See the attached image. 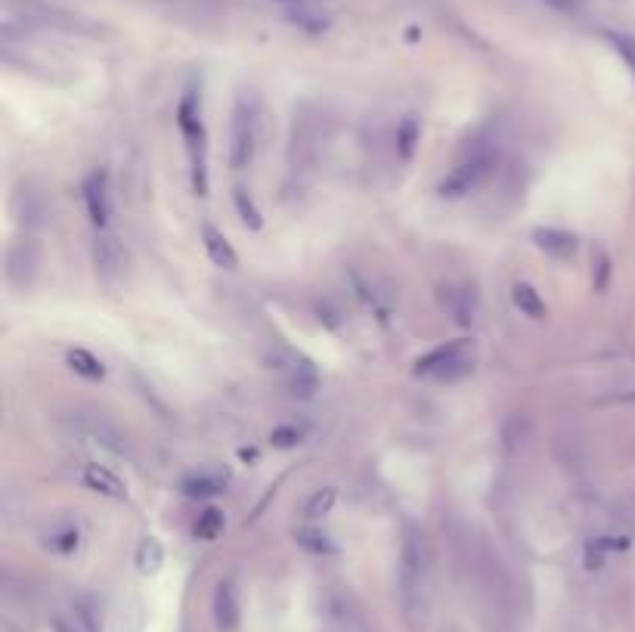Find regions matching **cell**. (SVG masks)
I'll return each instance as SVG.
<instances>
[{
    "label": "cell",
    "instance_id": "e0dca14e",
    "mask_svg": "<svg viewBox=\"0 0 635 632\" xmlns=\"http://www.w3.org/2000/svg\"><path fill=\"white\" fill-rule=\"evenodd\" d=\"M422 143V128H419V118L416 115H406L400 121V128H397V155L403 158V162H412V155H416Z\"/></svg>",
    "mask_w": 635,
    "mask_h": 632
},
{
    "label": "cell",
    "instance_id": "7c38bea8",
    "mask_svg": "<svg viewBox=\"0 0 635 632\" xmlns=\"http://www.w3.org/2000/svg\"><path fill=\"white\" fill-rule=\"evenodd\" d=\"M81 484L93 493H100V496H109V499H124L127 496V487L124 481L118 478L115 471H109L106 465H87L81 471Z\"/></svg>",
    "mask_w": 635,
    "mask_h": 632
},
{
    "label": "cell",
    "instance_id": "30bf717a",
    "mask_svg": "<svg viewBox=\"0 0 635 632\" xmlns=\"http://www.w3.org/2000/svg\"><path fill=\"white\" fill-rule=\"evenodd\" d=\"M53 632H100L97 611H93L87 598H81L69 611H59L53 617Z\"/></svg>",
    "mask_w": 635,
    "mask_h": 632
},
{
    "label": "cell",
    "instance_id": "5b68a950",
    "mask_svg": "<svg viewBox=\"0 0 635 632\" xmlns=\"http://www.w3.org/2000/svg\"><path fill=\"white\" fill-rule=\"evenodd\" d=\"M282 10L285 22L295 25L304 35H326L332 28V10L326 0H273Z\"/></svg>",
    "mask_w": 635,
    "mask_h": 632
},
{
    "label": "cell",
    "instance_id": "d6986e66",
    "mask_svg": "<svg viewBox=\"0 0 635 632\" xmlns=\"http://www.w3.org/2000/svg\"><path fill=\"white\" fill-rule=\"evenodd\" d=\"M227 530V515L220 512V509H205L202 515H199V521H196V540H202V543H214L220 533Z\"/></svg>",
    "mask_w": 635,
    "mask_h": 632
},
{
    "label": "cell",
    "instance_id": "4316f807",
    "mask_svg": "<svg viewBox=\"0 0 635 632\" xmlns=\"http://www.w3.org/2000/svg\"><path fill=\"white\" fill-rule=\"evenodd\" d=\"M543 4L558 10V13H580L583 10V0H543Z\"/></svg>",
    "mask_w": 635,
    "mask_h": 632
},
{
    "label": "cell",
    "instance_id": "603a6c76",
    "mask_svg": "<svg viewBox=\"0 0 635 632\" xmlns=\"http://www.w3.org/2000/svg\"><path fill=\"white\" fill-rule=\"evenodd\" d=\"M233 202H236V214H239V220H242V224H245L248 230H261V227H264V217H261L258 205L251 202V196L245 193L242 186L233 193Z\"/></svg>",
    "mask_w": 635,
    "mask_h": 632
},
{
    "label": "cell",
    "instance_id": "44dd1931",
    "mask_svg": "<svg viewBox=\"0 0 635 632\" xmlns=\"http://www.w3.org/2000/svg\"><path fill=\"white\" fill-rule=\"evenodd\" d=\"M165 564V549L155 536H143V543L137 546V567L143 574H155L158 567Z\"/></svg>",
    "mask_w": 635,
    "mask_h": 632
},
{
    "label": "cell",
    "instance_id": "83f0119b",
    "mask_svg": "<svg viewBox=\"0 0 635 632\" xmlns=\"http://www.w3.org/2000/svg\"><path fill=\"white\" fill-rule=\"evenodd\" d=\"M617 50L626 56V62L635 69V44H632V41H617Z\"/></svg>",
    "mask_w": 635,
    "mask_h": 632
},
{
    "label": "cell",
    "instance_id": "6da1fadb",
    "mask_svg": "<svg viewBox=\"0 0 635 632\" xmlns=\"http://www.w3.org/2000/svg\"><path fill=\"white\" fill-rule=\"evenodd\" d=\"M177 124L189 149V162H193V186L196 193H208V171H205V124H202V103L193 90L186 93L177 106Z\"/></svg>",
    "mask_w": 635,
    "mask_h": 632
},
{
    "label": "cell",
    "instance_id": "ba28073f",
    "mask_svg": "<svg viewBox=\"0 0 635 632\" xmlns=\"http://www.w3.org/2000/svg\"><path fill=\"white\" fill-rule=\"evenodd\" d=\"M533 242L543 255L555 258V261H570L577 255V236L567 230H555V227H539L533 230Z\"/></svg>",
    "mask_w": 635,
    "mask_h": 632
},
{
    "label": "cell",
    "instance_id": "ffe728a7",
    "mask_svg": "<svg viewBox=\"0 0 635 632\" xmlns=\"http://www.w3.org/2000/svg\"><path fill=\"white\" fill-rule=\"evenodd\" d=\"M338 502V490L335 487H323V490H313L304 502V518L316 521V518H326Z\"/></svg>",
    "mask_w": 635,
    "mask_h": 632
},
{
    "label": "cell",
    "instance_id": "5bb4252c",
    "mask_svg": "<svg viewBox=\"0 0 635 632\" xmlns=\"http://www.w3.org/2000/svg\"><path fill=\"white\" fill-rule=\"evenodd\" d=\"M512 304L521 316H527V320L533 323H543L546 316H549V307L543 301V295H539L530 282H515L512 286Z\"/></svg>",
    "mask_w": 635,
    "mask_h": 632
},
{
    "label": "cell",
    "instance_id": "2e32d148",
    "mask_svg": "<svg viewBox=\"0 0 635 632\" xmlns=\"http://www.w3.org/2000/svg\"><path fill=\"white\" fill-rule=\"evenodd\" d=\"M66 363H69V369H72L75 375L87 378V382H103V378H106L103 360L93 357L90 351H84V347H75V351H69Z\"/></svg>",
    "mask_w": 635,
    "mask_h": 632
},
{
    "label": "cell",
    "instance_id": "8992f818",
    "mask_svg": "<svg viewBox=\"0 0 635 632\" xmlns=\"http://www.w3.org/2000/svg\"><path fill=\"white\" fill-rule=\"evenodd\" d=\"M471 363V354H468V344L465 341H450L437 347V351L425 354L419 363H416V375H434V378H450L456 369H468Z\"/></svg>",
    "mask_w": 635,
    "mask_h": 632
},
{
    "label": "cell",
    "instance_id": "7a4b0ae2",
    "mask_svg": "<svg viewBox=\"0 0 635 632\" xmlns=\"http://www.w3.org/2000/svg\"><path fill=\"white\" fill-rule=\"evenodd\" d=\"M397 577H400V592L412 605L416 595L422 589V577H425V546H422V533L406 524L403 527V540H400V564H397Z\"/></svg>",
    "mask_w": 635,
    "mask_h": 632
},
{
    "label": "cell",
    "instance_id": "9a60e30c",
    "mask_svg": "<svg viewBox=\"0 0 635 632\" xmlns=\"http://www.w3.org/2000/svg\"><path fill=\"white\" fill-rule=\"evenodd\" d=\"M224 487H227V478H220V474H208V471L189 474V478L180 481V493L186 499H211L217 493H224Z\"/></svg>",
    "mask_w": 635,
    "mask_h": 632
},
{
    "label": "cell",
    "instance_id": "cb8c5ba5",
    "mask_svg": "<svg viewBox=\"0 0 635 632\" xmlns=\"http://www.w3.org/2000/svg\"><path fill=\"white\" fill-rule=\"evenodd\" d=\"M47 546H50L53 552H59V555H72V552L81 546V533H78L75 527H66V530L53 533L50 540H47Z\"/></svg>",
    "mask_w": 635,
    "mask_h": 632
},
{
    "label": "cell",
    "instance_id": "8fae6325",
    "mask_svg": "<svg viewBox=\"0 0 635 632\" xmlns=\"http://www.w3.org/2000/svg\"><path fill=\"white\" fill-rule=\"evenodd\" d=\"M202 245H205V255L214 267H220V270H236L239 267V258H236L230 239L214 224H202Z\"/></svg>",
    "mask_w": 635,
    "mask_h": 632
},
{
    "label": "cell",
    "instance_id": "7402d4cb",
    "mask_svg": "<svg viewBox=\"0 0 635 632\" xmlns=\"http://www.w3.org/2000/svg\"><path fill=\"white\" fill-rule=\"evenodd\" d=\"M443 307H450L453 320H456L459 326H471V323H474V307H471V301H468L465 292L443 289Z\"/></svg>",
    "mask_w": 635,
    "mask_h": 632
},
{
    "label": "cell",
    "instance_id": "4fadbf2b",
    "mask_svg": "<svg viewBox=\"0 0 635 632\" xmlns=\"http://www.w3.org/2000/svg\"><path fill=\"white\" fill-rule=\"evenodd\" d=\"M211 611H214V623L230 632L239 626V598H236V589L230 580H224L217 589H214V602H211Z\"/></svg>",
    "mask_w": 635,
    "mask_h": 632
},
{
    "label": "cell",
    "instance_id": "484cf974",
    "mask_svg": "<svg viewBox=\"0 0 635 632\" xmlns=\"http://www.w3.org/2000/svg\"><path fill=\"white\" fill-rule=\"evenodd\" d=\"M595 255H598V276H595V289L601 292L608 286V276H611V261L605 255V248H595Z\"/></svg>",
    "mask_w": 635,
    "mask_h": 632
},
{
    "label": "cell",
    "instance_id": "d4e9b609",
    "mask_svg": "<svg viewBox=\"0 0 635 632\" xmlns=\"http://www.w3.org/2000/svg\"><path fill=\"white\" fill-rule=\"evenodd\" d=\"M270 440H273L276 447L289 450V447H298V444H301V434H298V431H292V428H276Z\"/></svg>",
    "mask_w": 635,
    "mask_h": 632
},
{
    "label": "cell",
    "instance_id": "ac0fdd59",
    "mask_svg": "<svg viewBox=\"0 0 635 632\" xmlns=\"http://www.w3.org/2000/svg\"><path fill=\"white\" fill-rule=\"evenodd\" d=\"M295 540H298V546H301L304 552H310V555H335V552H338V546H335L332 536L323 533V530H316V527L298 530Z\"/></svg>",
    "mask_w": 635,
    "mask_h": 632
},
{
    "label": "cell",
    "instance_id": "9c48e42d",
    "mask_svg": "<svg viewBox=\"0 0 635 632\" xmlns=\"http://www.w3.org/2000/svg\"><path fill=\"white\" fill-rule=\"evenodd\" d=\"M93 264H97V273L103 279H115L124 267V248L115 236L109 233H97V239H93Z\"/></svg>",
    "mask_w": 635,
    "mask_h": 632
},
{
    "label": "cell",
    "instance_id": "277c9868",
    "mask_svg": "<svg viewBox=\"0 0 635 632\" xmlns=\"http://www.w3.org/2000/svg\"><path fill=\"white\" fill-rule=\"evenodd\" d=\"M254 143H258V115L254 106L239 97L233 106V128H230V168L245 171L254 158Z\"/></svg>",
    "mask_w": 635,
    "mask_h": 632
},
{
    "label": "cell",
    "instance_id": "52a82bcc",
    "mask_svg": "<svg viewBox=\"0 0 635 632\" xmlns=\"http://www.w3.org/2000/svg\"><path fill=\"white\" fill-rule=\"evenodd\" d=\"M81 199L87 208L90 224L97 230H106L109 214H112V202H109V174L106 171H90L81 183Z\"/></svg>",
    "mask_w": 635,
    "mask_h": 632
},
{
    "label": "cell",
    "instance_id": "3957f363",
    "mask_svg": "<svg viewBox=\"0 0 635 632\" xmlns=\"http://www.w3.org/2000/svg\"><path fill=\"white\" fill-rule=\"evenodd\" d=\"M490 168H493V155H487V152L468 155L465 162H459L447 177L437 183V196L440 199H465L468 193H474V189L490 177Z\"/></svg>",
    "mask_w": 635,
    "mask_h": 632
}]
</instances>
